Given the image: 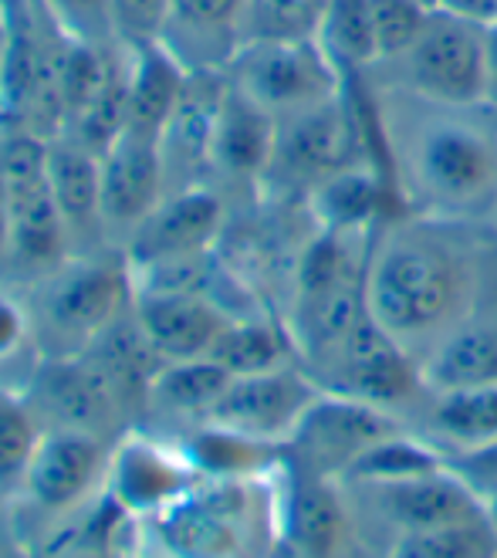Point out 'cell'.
Returning a JSON list of instances; mask_svg holds the SVG:
<instances>
[{
	"instance_id": "cell-4",
	"label": "cell",
	"mask_w": 497,
	"mask_h": 558,
	"mask_svg": "<svg viewBox=\"0 0 497 558\" xmlns=\"http://www.w3.org/2000/svg\"><path fill=\"white\" fill-rule=\"evenodd\" d=\"M136 288L125 257H75L45 278L31 299L35 336L48 359L85 355L132 308Z\"/></svg>"
},
{
	"instance_id": "cell-2",
	"label": "cell",
	"mask_w": 497,
	"mask_h": 558,
	"mask_svg": "<svg viewBox=\"0 0 497 558\" xmlns=\"http://www.w3.org/2000/svg\"><path fill=\"white\" fill-rule=\"evenodd\" d=\"M484 109V106H481ZM392 88L379 102L389 180L403 214L487 223L497 214V125Z\"/></svg>"
},
{
	"instance_id": "cell-45",
	"label": "cell",
	"mask_w": 497,
	"mask_h": 558,
	"mask_svg": "<svg viewBox=\"0 0 497 558\" xmlns=\"http://www.w3.org/2000/svg\"><path fill=\"white\" fill-rule=\"evenodd\" d=\"M102 558H153V555H143V551H132V555H102Z\"/></svg>"
},
{
	"instance_id": "cell-13",
	"label": "cell",
	"mask_w": 497,
	"mask_h": 558,
	"mask_svg": "<svg viewBox=\"0 0 497 558\" xmlns=\"http://www.w3.org/2000/svg\"><path fill=\"white\" fill-rule=\"evenodd\" d=\"M109 450L102 437L82 430H45L24 471V495L45 514H69L106 487Z\"/></svg>"
},
{
	"instance_id": "cell-6",
	"label": "cell",
	"mask_w": 497,
	"mask_h": 558,
	"mask_svg": "<svg viewBox=\"0 0 497 558\" xmlns=\"http://www.w3.org/2000/svg\"><path fill=\"white\" fill-rule=\"evenodd\" d=\"M396 78L392 88L410 92L416 98L453 109L490 106L487 88V27L457 17L450 11H434L416 45L389 64Z\"/></svg>"
},
{
	"instance_id": "cell-29",
	"label": "cell",
	"mask_w": 497,
	"mask_h": 558,
	"mask_svg": "<svg viewBox=\"0 0 497 558\" xmlns=\"http://www.w3.org/2000/svg\"><path fill=\"white\" fill-rule=\"evenodd\" d=\"M315 41L342 72V78L355 72H373L379 64L373 4L369 0H325Z\"/></svg>"
},
{
	"instance_id": "cell-25",
	"label": "cell",
	"mask_w": 497,
	"mask_h": 558,
	"mask_svg": "<svg viewBox=\"0 0 497 558\" xmlns=\"http://www.w3.org/2000/svg\"><path fill=\"white\" fill-rule=\"evenodd\" d=\"M177 447L201 477H254L284 468V447L223 430L217 423H201Z\"/></svg>"
},
{
	"instance_id": "cell-7",
	"label": "cell",
	"mask_w": 497,
	"mask_h": 558,
	"mask_svg": "<svg viewBox=\"0 0 497 558\" xmlns=\"http://www.w3.org/2000/svg\"><path fill=\"white\" fill-rule=\"evenodd\" d=\"M359 162L369 159L366 146H362L355 106L342 82V92L325 98V102L278 116V143L260 186H275L308 201V193L318 183L349 167H359Z\"/></svg>"
},
{
	"instance_id": "cell-21",
	"label": "cell",
	"mask_w": 497,
	"mask_h": 558,
	"mask_svg": "<svg viewBox=\"0 0 497 558\" xmlns=\"http://www.w3.org/2000/svg\"><path fill=\"white\" fill-rule=\"evenodd\" d=\"M129 61V98H125V133L162 143V133L177 116L190 69L166 41H146L125 48Z\"/></svg>"
},
{
	"instance_id": "cell-36",
	"label": "cell",
	"mask_w": 497,
	"mask_h": 558,
	"mask_svg": "<svg viewBox=\"0 0 497 558\" xmlns=\"http://www.w3.org/2000/svg\"><path fill=\"white\" fill-rule=\"evenodd\" d=\"M244 4L247 0H170V24L183 27L193 38L230 35L241 45L238 27H241Z\"/></svg>"
},
{
	"instance_id": "cell-28",
	"label": "cell",
	"mask_w": 497,
	"mask_h": 558,
	"mask_svg": "<svg viewBox=\"0 0 497 558\" xmlns=\"http://www.w3.org/2000/svg\"><path fill=\"white\" fill-rule=\"evenodd\" d=\"M447 468V450L413 437L410 430L392 434L369 450H362L355 461L339 474L342 487H373V484H396L423 477Z\"/></svg>"
},
{
	"instance_id": "cell-23",
	"label": "cell",
	"mask_w": 497,
	"mask_h": 558,
	"mask_svg": "<svg viewBox=\"0 0 497 558\" xmlns=\"http://www.w3.org/2000/svg\"><path fill=\"white\" fill-rule=\"evenodd\" d=\"M48 180L58 210L69 227V241L106 234L102 223V156L72 136L48 140Z\"/></svg>"
},
{
	"instance_id": "cell-27",
	"label": "cell",
	"mask_w": 497,
	"mask_h": 558,
	"mask_svg": "<svg viewBox=\"0 0 497 558\" xmlns=\"http://www.w3.org/2000/svg\"><path fill=\"white\" fill-rule=\"evenodd\" d=\"M426 430L447 453L474 450L497 440V386L453 389L429 397Z\"/></svg>"
},
{
	"instance_id": "cell-43",
	"label": "cell",
	"mask_w": 497,
	"mask_h": 558,
	"mask_svg": "<svg viewBox=\"0 0 497 558\" xmlns=\"http://www.w3.org/2000/svg\"><path fill=\"white\" fill-rule=\"evenodd\" d=\"M4 41H8V17H4V4H0V61H4Z\"/></svg>"
},
{
	"instance_id": "cell-48",
	"label": "cell",
	"mask_w": 497,
	"mask_h": 558,
	"mask_svg": "<svg viewBox=\"0 0 497 558\" xmlns=\"http://www.w3.org/2000/svg\"><path fill=\"white\" fill-rule=\"evenodd\" d=\"M315 4H318V8H325V0H315Z\"/></svg>"
},
{
	"instance_id": "cell-9",
	"label": "cell",
	"mask_w": 497,
	"mask_h": 558,
	"mask_svg": "<svg viewBox=\"0 0 497 558\" xmlns=\"http://www.w3.org/2000/svg\"><path fill=\"white\" fill-rule=\"evenodd\" d=\"M407 430L400 416L342 392L322 389L305 420L284 444V464L339 481V474L373 444Z\"/></svg>"
},
{
	"instance_id": "cell-47",
	"label": "cell",
	"mask_w": 497,
	"mask_h": 558,
	"mask_svg": "<svg viewBox=\"0 0 497 558\" xmlns=\"http://www.w3.org/2000/svg\"><path fill=\"white\" fill-rule=\"evenodd\" d=\"M423 8H429V11H440V0H420Z\"/></svg>"
},
{
	"instance_id": "cell-44",
	"label": "cell",
	"mask_w": 497,
	"mask_h": 558,
	"mask_svg": "<svg viewBox=\"0 0 497 558\" xmlns=\"http://www.w3.org/2000/svg\"><path fill=\"white\" fill-rule=\"evenodd\" d=\"M271 558H298V555H294V551H291V548H288V545H278V548H275V555H271Z\"/></svg>"
},
{
	"instance_id": "cell-37",
	"label": "cell",
	"mask_w": 497,
	"mask_h": 558,
	"mask_svg": "<svg viewBox=\"0 0 497 558\" xmlns=\"http://www.w3.org/2000/svg\"><path fill=\"white\" fill-rule=\"evenodd\" d=\"M112 24L119 45H146L162 41V31L170 24V0H109Z\"/></svg>"
},
{
	"instance_id": "cell-30",
	"label": "cell",
	"mask_w": 497,
	"mask_h": 558,
	"mask_svg": "<svg viewBox=\"0 0 497 558\" xmlns=\"http://www.w3.org/2000/svg\"><path fill=\"white\" fill-rule=\"evenodd\" d=\"M230 379L234 376L220 369L207 355L186 359V363H162L149 386V403L166 413L204 423L210 410L217 407V400L223 397Z\"/></svg>"
},
{
	"instance_id": "cell-42",
	"label": "cell",
	"mask_w": 497,
	"mask_h": 558,
	"mask_svg": "<svg viewBox=\"0 0 497 558\" xmlns=\"http://www.w3.org/2000/svg\"><path fill=\"white\" fill-rule=\"evenodd\" d=\"M0 260H8V196H4V173H0Z\"/></svg>"
},
{
	"instance_id": "cell-46",
	"label": "cell",
	"mask_w": 497,
	"mask_h": 558,
	"mask_svg": "<svg viewBox=\"0 0 497 558\" xmlns=\"http://www.w3.org/2000/svg\"><path fill=\"white\" fill-rule=\"evenodd\" d=\"M487 514H490V521H494V529H497V498L487 505Z\"/></svg>"
},
{
	"instance_id": "cell-15",
	"label": "cell",
	"mask_w": 497,
	"mask_h": 558,
	"mask_svg": "<svg viewBox=\"0 0 497 558\" xmlns=\"http://www.w3.org/2000/svg\"><path fill=\"white\" fill-rule=\"evenodd\" d=\"M27 403L38 413L45 430H82L102 437L122 403L85 355L78 359H48V363L31 376Z\"/></svg>"
},
{
	"instance_id": "cell-14",
	"label": "cell",
	"mask_w": 497,
	"mask_h": 558,
	"mask_svg": "<svg viewBox=\"0 0 497 558\" xmlns=\"http://www.w3.org/2000/svg\"><path fill=\"white\" fill-rule=\"evenodd\" d=\"M223 201L210 186H180L125 238V265L146 268L162 260L207 254L223 231Z\"/></svg>"
},
{
	"instance_id": "cell-3",
	"label": "cell",
	"mask_w": 497,
	"mask_h": 558,
	"mask_svg": "<svg viewBox=\"0 0 497 558\" xmlns=\"http://www.w3.org/2000/svg\"><path fill=\"white\" fill-rule=\"evenodd\" d=\"M140 529L153 558H271L281 545V477H201Z\"/></svg>"
},
{
	"instance_id": "cell-40",
	"label": "cell",
	"mask_w": 497,
	"mask_h": 558,
	"mask_svg": "<svg viewBox=\"0 0 497 558\" xmlns=\"http://www.w3.org/2000/svg\"><path fill=\"white\" fill-rule=\"evenodd\" d=\"M440 8L457 17H468L481 27L497 24V0H440Z\"/></svg>"
},
{
	"instance_id": "cell-26",
	"label": "cell",
	"mask_w": 497,
	"mask_h": 558,
	"mask_svg": "<svg viewBox=\"0 0 497 558\" xmlns=\"http://www.w3.org/2000/svg\"><path fill=\"white\" fill-rule=\"evenodd\" d=\"M207 359H214L230 376H257V373H271V369L298 363L288 328L275 325L271 318H257V315L230 318Z\"/></svg>"
},
{
	"instance_id": "cell-31",
	"label": "cell",
	"mask_w": 497,
	"mask_h": 558,
	"mask_svg": "<svg viewBox=\"0 0 497 558\" xmlns=\"http://www.w3.org/2000/svg\"><path fill=\"white\" fill-rule=\"evenodd\" d=\"M389 558H497V529L490 514L429 532L396 535Z\"/></svg>"
},
{
	"instance_id": "cell-34",
	"label": "cell",
	"mask_w": 497,
	"mask_h": 558,
	"mask_svg": "<svg viewBox=\"0 0 497 558\" xmlns=\"http://www.w3.org/2000/svg\"><path fill=\"white\" fill-rule=\"evenodd\" d=\"M48 24L69 41L112 48L119 45L109 0H38Z\"/></svg>"
},
{
	"instance_id": "cell-5",
	"label": "cell",
	"mask_w": 497,
	"mask_h": 558,
	"mask_svg": "<svg viewBox=\"0 0 497 558\" xmlns=\"http://www.w3.org/2000/svg\"><path fill=\"white\" fill-rule=\"evenodd\" d=\"M8 196V265L45 278L69 260V227L48 180V140L8 133L0 140Z\"/></svg>"
},
{
	"instance_id": "cell-19",
	"label": "cell",
	"mask_w": 497,
	"mask_h": 558,
	"mask_svg": "<svg viewBox=\"0 0 497 558\" xmlns=\"http://www.w3.org/2000/svg\"><path fill=\"white\" fill-rule=\"evenodd\" d=\"M166 190V162L156 140L122 133L102 153V223L132 234L156 210Z\"/></svg>"
},
{
	"instance_id": "cell-41",
	"label": "cell",
	"mask_w": 497,
	"mask_h": 558,
	"mask_svg": "<svg viewBox=\"0 0 497 558\" xmlns=\"http://www.w3.org/2000/svg\"><path fill=\"white\" fill-rule=\"evenodd\" d=\"M487 88L490 106H497V24L487 27Z\"/></svg>"
},
{
	"instance_id": "cell-10",
	"label": "cell",
	"mask_w": 497,
	"mask_h": 558,
	"mask_svg": "<svg viewBox=\"0 0 497 558\" xmlns=\"http://www.w3.org/2000/svg\"><path fill=\"white\" fill-rule=\"evenodd\" d=\"M315 383L328 392H342V397L383 407L389 413L413 403L416 397H429L423 386L420 359L407 352L389 332H383L369 312L362 315L339 355L331 359Z\"/></svg>"
},
{
	"instance_id": "cell-16",
	"label": "cell",
	"mask_w": 497,
	"mask_h": 558,
	"mask_svg": "<svg viewBox=\"0 0 497 558\" xmlns=\"http://www.w3.org/2000/svg\"><path fill=\"white\" fill-rule=\"evenodd\" d=\"M359 490L366 495L373 511L389 529H396V535L429 532V529H444V524L487 518V501L450 464L444 471L423 474V477L373 484Z\"/></svg>"
},
{
	"instance_id": "cell-38",
	"label": "cell",
	"mask_w": 497,
	"mask_h": 558,
	"mask_svg": "<svg viewBox=\"0 0 497 558\" xmlns=\"http://www.w3.org/2000/svg\"><path fill=\"white\" fill-rule=\"evenodd\" d=\"M38 342L31 305L17 302L14 294L0 291V369L14 366L17 359Z\"/></svg>"
},
{
	"instance_id": "cell-39",
	"label": "cell",
	"mask_w": 497,
	"mask_h": 558,
	"mask_svg": "<svg viewBox=\"0 0 497 558\" xmlns=\"http://www.w3.org/2000/svg\"><path fill=\"white\" fill-rule=\"evenodd\" d=\"M447 464L468 481L487 505L497 498V440L474 447V450L447 453Z\"/></svg>"
},
{
	"instance_id": "cell-24",
	"label": "cell",
	"mask_w": 497,
	"mask_h": 558,
	"mask_svg": "<svg viewBox=\"0 0 497 558\" xmlns=\"http://www.w3.org/2000/svg\"><path fill=\"white\" fill-rule=\"evenodd\" d=\"M420 373L429 397L453 389L497 386V336L477 315H471L423 355Z\"/></svg>"
},
{
	"instance_id": "cell-35",
	"label": "cell",
	"mask_w": 497,
	"mask_h": 558,
	"mask_svg": "<svg viewBox=\"0 0 497 558\" xmlns=\"http://www.w3.org/2000/svg\"><path fill=\"white\" fill-rule=\"evenodd\" d=\"M369 4H373V31H376L379 64L403 58L416 45V38L423 35L429 14H434L429 8H423L420 0H369Z\"/></svg>"
},
{
	"instance_id": "cell-12",
	"label": "cell",
	"mask_w": 497,
	"mask_h": 558,
	"mask_svg": "<svg viewBox=\"0 0 497 558\" xmlns=\"http://www.w3.org/2000/svg\"><path fill=\"white\" fill-rule=\"evenodd\" d=\"M201 481L180 447H166L153 437L129 434L109 453L106 495L132 518L149 521L180 501Z\"/></svg>"
},
{
	"instance_id": "cell-8",
	"label": "cell",
	"mask_w": 497,
	"mask_h": 558,
	"mask_svg": "<svg viewBox=\"0 0 497 558\" xmlns=\"http://www.w3.org/2000/svg\"><path fill=\"white\" fill-rule=\"evenodd\" d=\"M223 75L271 116L318 106L342 92V72L315 38L305 41H244L223 64Z\"/></svg>"
},
{
	"instance_id": "cell-18",
	"label": "cell",
	"mask_w": 497,
	"mask_h": 558,
	"mask_svg": "<svg viewBox=\"0 0 497 558\" xmlns=\"http://www.w3.org/2000/svg\"><path fill=\"white\" fill-rule=\"evenodd\" d=\"M132 315H136L146 342L159 355V363H186V359L210 355L217 336L234 318L204 291L136 294Z\"/></svg>"
},
{
	"instance_id": "cell-1",
	"label": "cell",
	"mask_w": 497,
	"mask_h": 558,
	"mask_svg": "<svg viewBox=\"0 0 497 558\" xmlns=\"http://www.w3.org/2000/svg\"><path fill=\"white\" fill-rule=\"evenodd\" d=\"M490 241L484 223L396 214L379 223L366 265V308L420 363L463 325L481 294Z\"/></svg>"
},
{
	"instance_id": "cell-20",
	"label": "cell",
	"mask_w": 497,
	"mask_h": 558,
	"mask_svg": "<svg viewBox=\"0 0 497 558\" xmlns=\"http://www.w3.org/2000/svg\"><path fill=\"white\" fill-rule=\"evenodd\" d=\"M275 143L278 116L257 106L251 95H244L227 78L210 140V170L238 183H260L271 167Z\"/></svg>"
},
{
	"instance_id": "cell-33",
	"label": "cell",
	"mask_w": 497,
	"mask_h": 558,
	"mask_svg": "<svg viewBox=\"0 0 497 558\" xmlns=\"http://www.w3.org/2000/svg\"><path fill=\"white\" fill-rule=\"evenodd\" d=\"M322 8L315 0H247L238 38L244 41H305L318 35Z\"/></svg>"
},
{
	"instance_id": "cell-22",
	"label": "cell",
	"mask_w": 497,
	"mask_h": 558,
	"mask_svg": "<svg viewBox=\"0 0 497 558\" xmlns=\"http://www.w3.org/2000/svg\"><path fill=\"white\" fill-rule=\"evenodd\" d=\"M389 201H396L389 180L376 167H369V162H359V167H349L336 177H328L325 183H318L308 193L305 207L318 231L369 238L379 231L383 220L396 217L389 214Z\"/></svg>"
},
{
	"instance_id": "cell-32",
	"label": "cell",
	"mask_w": 497,
	"mask_h": 558,
	"mask_svg": "<svg viewBox=\"0 0 497 558\" xmlns=\"http://www.w3.org/2000/svg\"><path fill=\"white\" fill-rule=\"evenodd\" d=\"M45 426L27 397L0 386V490L21 487Z\"/></svg>"
},
{
	"instance_id": "cell-11",
	"label": "cell",
	"mask_w": 497,
	"mask_h": 558,
	"mask_svg": "<svg viewBox=\"0 0 497 558\" xmlns=\"http://www.w3.org/2000/svg\"><path fill=\"white\" fill-rule=\"evenodd\" d=\"M318 397L322 386L302 366L291 363L271 373L234 376L204 423L284 447Z\"/></svg>"
},
{
	"instance_id": "cell-17",
	"label": "cell",
	"mask_w": 497,
	"mask_h": 558,
	"mask_svg": "<svg viewBox=\"0 0 497 558\" xmlns=\"http://www.w3.org/2000/svg\"><path fill=\"white\" fill-rule=\"evenodd\" d=\"M281 477V545L298 558H339L349 538L346 487L331 477L284 464Z\"/></svg>"
}]
</instances>
